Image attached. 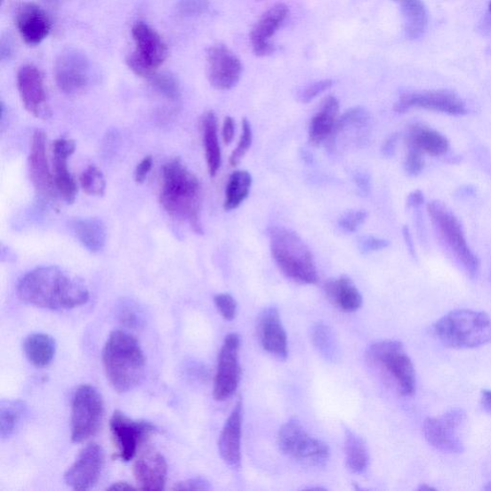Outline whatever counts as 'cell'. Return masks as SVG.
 <instances>
[{
  "mask_svg": "<svg viewBox=\"0 0 491 491\" xmlns=\"http://www.w3.org/2000/svg\"><path fill=\"white\" fill-rule=\"evenodd\" d=\"M242 423L243 406L238 401L221 432L218 443L221 458L236 470L241 465Z\"/></svg>",
  "mask_w": 491,
  "mask_h": 491,
  "instance_id": "25",
  "label": "cell"
},
{
  "mask_svg": "<svg viewBox=\"0 0 491 491\" xmlns=\"http://www.w3.org/2000/svg\"><path fill=\"white\" fill-rule=\"evenodd\" d=\"M239 348L240 337L236 334L228 335L221 348L213 386V397L217 401L229 399L238 388L241 375Z\"/></svg>",
  "mask_w": 491,
  "mask_h": 491,
  "instance_id": "13",
  "label": "cell"
},
{
  "mask_svg": "<svg viewBox=\"0 0 491 491\" xmlns=\"http://www.w3.org/2000/svg\"><path fill=\"white\" fill-rule=\"evenodd\" d=\"M417 490H420V491H430V490H436V488L432 487H430L426 484H423L419 488H417Z\"/></svg>",
  "mask_w": 491,
  "mask_h": 491,
  "instance_id": "57",
  "label": "cell"
},
{
  "mask_svg": "<svg viewBox=\"0 0 491 491\" xmlns=\"http://www.w3.org/2000/svg\"><path fill=\"white\" fill-rule=\"evenodd\" d=\"M159 201L171 217L186 221L194 232L203 235L200 182L180 158L167 163L163 168Z\"/></svg>",
  "mask_w": 491,
  "mask_h": 491,
  "instance_id": "2",
  "label": "cell"
},
{
  "mask_svg": "<svg viewBox=\"0 0 491 491\" xmlns=\"http://www.w3.org/2000/svg\"><path fill=\"white\" fill-rule=\"evenodd\" d=\"M134 488L136 487H133L132 485L126 482H119V483L113 484L108 489L109 490H126V489H134Z\"/></svg>",
  "mask_w": 491,
  "mask_h": 491,
  "instance_id": "56",
  "label": "cell"
},
{
  "mask_svg": "<svg viewBox=\"0 0 491 491\" xmlns=\"http://www.w3.org/2000/svg\"><path fill=\"white\" fill-rule=\"evenodd\" d=\"M466 420L463 409H452L443 415L428 417L423 424L426 440L436 449L450 454H460L464 446L461 431Z\"/></svg>",
  "mask_w": 491,
  "mask_h": 491,
  "instance_id": "11",
  "label": "cell"
},
{
  "mask_svg": "<svg viewBox=\"0 0 491 491\" xmlns=\"http://www.w3.org/2000/svg\"><path fill=\"white\" fill-rule=\"evenodd\" d=\"M339 110L340 104L336 97L329 95L325 98L310 126V141L313 145H320L333 134L339 118Z\"/></svg>",
  "mask_w": 491,
  "mask_h": 491,
  "instance_id": "27",
  "label": "cell"
},
{
  "mask_svg": "<svg viewBox=\"0 0 491 491\" xmlns=\"http://www.w3.org/2000/svg\"><path fill=\"white\" fill-rule=\"evenodd\" d=\"M427 212L439 237L455 255L465 272L475 278L480 270V262L471 251L464 237L458 218L443 203L433 201L427 205Z\"/></svg>",
  "mask_w": 491,
  "mask_h": 491,
  "instance_id": "7",
  "label": "cell"
},
{
  "mask_svg": "<svg viewBox=\"0 0 491 491\" xmlns=\"http://www.w3.org/2000/svg\"><path fill=\"white\" fill-rule=\"evenodd\" d=\"M354 181L356 182V186L358 187L359 190L363 194H367L371 190V179L370 176H368L366 173H358L354 177Z\"/></svg>",
  "mask_w": 491,
  "mask_h": 491,
  "instance_id": "50",
  "label": "cell"
},
{
  "mask_svg": "<svg viewBox=\"0 0 491 491\" xmlns=\"http://www.w3.org/2000/svg\"><path fill=\"white\" fill-rule=\"evenodd\" d=\"M104 401L94 387L82 385L72 400L71 439L80 444L94 436L103 421Z\"/></svg>",
  "mask_w": 491,
  "mask_h": 491,
  "instance_id": "10",
  "label": "cell"
},
{
  "mask_svg": "<svg viewBox=\"0 0 491 491\" xmlns=\"http://www.w3.org/2000/svg\"><path fill=\"white\" fill-rule=\"evenodd\" d=\"M18 294L28 304L51 310L76 309L90 299L81 279L55 266L36 268L24 276Z\"/></svg>",
  "mask_w": 491,
  "mask_h": 491,
  "instance_id": "1",
  "label": "cell"
},
{
  "mask_svg": "<svg viewBox=\"0 0 491 491\" xmlns=\"http://www.w3.org/2000/svg\"><path fill=\"white\" fill-rule=\"evenodd\" d=\"M17 84L20 100L28 113L41 119L52 117V110L46 102L44 76L38 68L31 65L20 68Z\"/></svg>",
  "mask_w": 491,
  "mask_h": 491,
  "instance_id": "18",
  "label": "cell"
},
{
  "mask_svg": "<svg viewBox=\"0 0 491 491\" xmlns=\"http://www.w3.org/2000/svg\"><path fill=\"white\" fill-rule=\"evenodd\" d=\"M252 184L253 178L248 171L238 170L233 172L227 184L225 211L237 210L248 198Z\"/></svg>",
  "mask_w": 491,
  "mask_h": 491,
  "instance_id": "35",
  "label": "cell"
},
{
  "mask_svg": "<svg viewBox=\"0 0 491 491\" xmlns=\"http://www.w3.org/2000/svg\"><path fill=\"white\" fill-rule=\"evenodd\" d=\"M403 236H404L405 241H406V244H407V246H408V248H409L410 253H411L412 254H415V249H414V246H413V242H412L410 231H409V229H408L407 227H404V229H403Z\"/></svg>",
  "mask_w": 491,
  "mask_h": 491,
  "instance_id": "55",
  "label": "cell"
},
{
  "mask_svg": "<svg viewBox=\"0 0 491 491\" xmlns=\"http://www.w3.org/2000/svg\"><path fill=\"white\" fill-rule=\"evenodd\" d=\"M105 465V453L97 444L85 447L65 473L66 484L76 490L93 488L102 475Z\"/></svg>",
  "mask_w": 491,
  "mask_h": 491,
  "instance_id": "17",
  "label": "cell"
},
{
  "mask_svg": "<svg viewBox=\"0 0 491 491\" xmlns=\"http://www.w3.org/2000/svg\"><path fill=\"white\" fill-rule=\"evenodd\" d=\"M211 489V485L205 479L195 478L190 480L181 482L175 485L173 490H207Z\"/></svg>",
  "mask_w": 491,
  "mask_h": 491,
  "instance_id": "47",
  "label": "cell"
},
{
  "mask_svg": "<svg viewBox=\"0 0 491 491\" xmlns=\"http://www.w3.org/2000/svg\"><path fill=\"white\" fill-rule=\"evenodd\" d=\"M404 167L408 175L413 177L420 175L424 168L423 154L408 147V154L406 159H405Z\"/></svg>",
  "mask_w": 491,
  "mask_h": 491,
  "instance_id": "44",
  "label": "cell"
},
{
  "mask_svg": "<svg viewBox=\"0 0 491 491\" xmlns=\"http://www.w3.org/2000/svg\"><path fill=\"white\" fill-rule=\"evenodd\" d=\"M367 213L365 211H352L343 214L339 220V226L347 232H355L365 223Z\"/></svg>",
  "mask_w": 491,
  "mask_h": 491,
  "instance_id": "42",
  "label": "cell"
},
{
  "mask_svg": "<svg viewBox=\"0 0 491 491\" xmlns=\"http://www.w3.org/2000/svg\"><path fill=\"white\" fill-rule=\"evenodd\" d=\"M288 15V6L285 4H278L267 10L257 21L251 32L253 51L257 57H267L274 52L275 47L270 43V39L276 34Z\"/></svg>",
  "mask_w": 491,
  "mask_h": 491,
  "instance_id": "22",
  "label": "cell"
},
{
  "mask_svg": "<svg viewBox=\"0 0 491 491\" xmlns=\"http://www.w3.org/2000/svg\"><path fill=\"white\" fill-rule=\"evenodd\" d=\"M132 36L136 49L128 55L126 64L134 75L150 78L167 59V45L161 35L145 22L134 24Z\"/></svg>",
  "mask_w": 491,
  "mask_h": 491,
  "instance_id": "9",
  "label": "cell"
},
{
  "mask_svg": "<svg viewBox=\"0 0 491 491\" xmlns=\"http://www.w3.org/2000/svg\"><path fill=\"white\" fill-rule=\"evenodd\" d=\"M16 23L22 40L29 45L40 44L52 31V21L45 11L31 3L19 8Z\"/></svg>",
  "mask_w": 491,
  "mask_h": 491,
  "instance_id": "23",
  "label": "cell"
},
{
  "mask_svg": "<svg viewBox=\"0 0 491 491\" xmlns=\"http://www.w3.org/2000/svg\"><path fill=\"white\" fill-rule=\"evenodd\" d=\"M214 302L217 310L227 321H232L237 317V303L231 294L226 293L216 294Z\"/></svg>",
  "mask_w": 491,
  "mask_h": 491,
  "instance_id": "41",
  "label": "cell"
},
{
  "mask_svg": "<svg viewBox=\"0 0 491 491\" xmlns=\"http://www.w3.org/2000/svg\"><path fill=\"white\" fill-rule=\"evenodd\" d=\"M118 318L120 322L129 328H141L143 325V315L139 306L130 301L123 302L119 305Z\"/></svg>",
  "mask_w": 491,
  "mask_h": 491,
  "instance_id": "39",
  "label": "cell"
},
{
  "mask_svg": "<svg viewBox=\"0 0 491 491\" xmlns=\"http://www.w3.org/2000/svg\"><path fill=\"white\" fill-rule=\"evenodd\" d=\"M398 142V136H390L383 144L382 153L386 157H392L396 152V146Z\"/></svg>",
  "mask_w": 491,
  "mask_h": 491,
  "instance_id": "52",
  "label": "cell"
},
{
  "mask_svg": "<svg viewBox=\"0 0 491 491\" xmlns=\"http://www.w3.org/2000/svg\"><path fill=\"white\" fill-rule=\"evenodd\" d=\"M28 165L30 179L36 193L45 201L55 199L58 191L47 162L46 134L41 130L34 133Z\"/></svg>",
  "mask_w": 491,
  "mask_h": 491,
  "instance_id": "19",
  "label": "cell"
},
{
  "mask_svg": "<svg viewBox=\"0 0 491 491\" xmlns=\"http://www.w3.org/2000/svg\"><path fill=\"white\" fill-rule=\"evenodd\" d=\"M389 241L374 237H365L359 241V249L362 254L382 251L389 247Z\"/></svg>",
  "mask_w": 491,
  "mask_h": 491,
  "instance_id": "46",
  "label": "cell"
},
{
  "mask_svg": "<svg viewBox=\"0 0 491 491\" xmlns=\"http://www.w3.org/2000/svg\"><path fill=\"white\" fill-rule=\"evenodd\" d=\"M24 414V405L20 401L3 402L0 407V437L3 439L14 435Z\"/></svg>",
  "mask_w": 491,
  "mask_h": 491,
  "instance_id": "36",
  "label": "cell"
},
{
  "mask_svg": "<svg viewBox=\"0 0 491 491\" xmlns=\"http://www.w3.org/2000/svg\"><path fill=\"white\" fill-rule=\"evenodd\" d=\"M203 141L208 173L215 177L222 164V155L218 140L217 117L212 110L205 114L202 119Z\"/></svg>",
  "mask_w": 491,
  "mask_h": 491,
  "instance_id": "30",
  "label": "cell"
},
{
  "mask_svg": "<svg viewBox=\"0 0 491 491\" xmlns=\"http://www.w3.org/2000/svg\"><path fill=\"white\" fill-rule=\"evenodd\" d=\"M311 340L317 351L331 363L340 360L341 350L338 339L333 328L320 322L311 329Z\"/></svg>",
  "mask_w": 491,
  "mask_h": 491,
  "instance_id": "34",
  "label": "cell"
},
{
  "mask_svg": "<svg viewBox=\"0 0 491 491\" xmlns=\"http://www.w3.org/2000/svg\"><path fill=\"white\" fill-rule=\"evenodd\" d=\"M366 358L395 386L398 394L406 398L414 396L416 388L415 366L400 342H377L368 348Z\"/></svg>",
  "mask_w": 491,
  "mask_h": 491,
  "instance_id": "6",
  "label": "cell"
},
{
  "mask_svg": "<svg viewBox=\"0 0 491 491\" xmlns=\"http://www.w3.org/2000/svg\"><path fill=\"white\" fill-rule=\"evenodd\" d=\"M133 474L140 488L163 490L167 478L166 461L154 447H146L134 463Z\"/></svg>",
  "mask_w": 491,
  "mask_h": 491,
  "instance_id": "21",
  "label": "cell"
},
{
  "mask_svg": "<svg viewBox=\"0 0 491 491\" xmlns=\"http://www.w3.org/2000/svg\"><path fill=\"white\" fill-rule=\"evenodd\" d=\"M149 79L152 87L168 101H177L181 97L180 84L170 73H155Z\"/></svg>",
  "mask_w": 491,
  "mask_h": 491,
  "instance_id": "37",
  "label": "cell"
},
{
  "mask_svg": "<svg viewBox=\"0 0 491 491\" xmlns=\"http://www.w3.org/2000/svg\"><path fill=\"white\" fill-rule=\"evenodd\" d=\"M207 79L218 91H229L239 83L243 66L235 53L223 44L212 46L207 51Z\"/></svg>",
  "mask_w": 491,
  "mask_h": 491,
  "instance_id": "16",
  "label": "cell"
},
{
  "mask_svg": "<svg viewBox=\"0 0 491 491\" xmlns=\"http://www.w3.org/2000/svg\"><path fill=\"white\" fill-rule=\"evenodd\" d=\"M14 52V44L12 43L9 36L2 40V46H0V56H2V60H10L13 56Z\"/></svg>",
  "mask_w": 491,
  "mask_h": 491,
  "instance_id": "51",
  "label": "cell"
},
{
  "mask_svg": "<svg viewBox=\"0 0 491 491\" xmlns=\"http://www.w3.org/2000/svg\"><path fill=\"white\" fill-rule=\"evenodd\" d=\"M257 334L264 350L279 360L287 359V334L276 307H269L262 311L257 325Z\"/></svg>",
  "mask_w": 491,
  "mask_h": 491,
  "instance_id": "20",
  "label": "cell"
},
{
  "mask_svg": "<svg viewBox=\"0 0 491 491\" xmlns=\"http://www.w3.org/2000/svg\"><path fill=\"white\" fill-rule=\"evenodd\" d=\"M407 143L409 149L432 157L443 156L449 150V142L444 134L421 125L410 127Z\"/></svg>",
  "mask_w": 491,
  "mask_h": 491,
  "instance_id": "28",
  "label": "cell"
},
{
  "mask_svg": "<svg viewBox=\"0 0 491 491\" xmlns=\"http://www.w3.org/2000/svg\"><path fill=\"white\" fill-rule=\"evenodd\" d=\"M405 19V30L410 39L421 38L428 24V14L423 0H398Z\"/></svg>",
  "mask_w": 491,
  "mask_h": 491,
  "instance_id": "32",
  "label": "cell"
},
{
  "mask_svg": "<svg viewBox=\"0 0 491 491\" xmlns=\"http://www.w3.org/2000/svg\"><path fill=\"white\" fill-rule=\"evenodd\" d=\"M324 289L329 302L341 311L352 313L361 309L362 294L350 278L330 279Z\"/></svg>",
  "mask_w": 491,
  "mask_h": 491,
  "instance_id": "26",
  "label": "cell"
},
{
  "mask_svg": "<svg viewBox=\"0 0 491 491\" xmlns=\"http://www.w3.org/2000/svg\"><path fill=\"white\" fill-rule=\"evenodd\" d=\"M207 0H181L179 10L183 16L201 15L207 9Z\"/></svg>",
  "mask_w": 491,
  "mask_h": 491,
  "instance_id": "45",
  "label": "cell"
},
{
  "mask_svg": "<svg viewBox=\"0 0 491 491\" xmlns=\"http://www.w3.org/2000/svg\"><path fill=\"white\" fill-rule=\"evenodd\" d=\"M345 452L348 469L355 474H363L370 465V452L365 440L347 429L345 433Z\"/></svg>",
  "mask_w": 491,
  "mask_h": 491,
  "instance_id": "33",
  "label": "cell"
},
{
  "mask_svg": "<svg viewBox=\"0 0 491 491\" xmlns=\"http://www.w3.org/2000/svg\"><path fill=\"white\" fill-rule=\"evenodd\" d=\"M83 190L92 196H103L106 190V181L101 170L94 165L85 169L80 178Z\"/></svg>",
  "mask_w": 491,
  "mask_h": 491,
  "instance_id": "38",
  "label": "cell"
},
{
  "mask_svg": "<svg viewBox=\"0 0 491 491\" xmlns=\"http://www.w3.org/2000/svg\"><path fill=\"white\" fill-rule=\"evenodd\" d=\"M278 445L288 457L316 468L325 466L330 457L329 447L323 440L307 433L296 419H292L281 426L278 435Z\"/></svg>",
  "mask_w": 491,
  "mask_h": 491,
  "instance_id": "8",
  "label": "cell"
},
{
  "mask_svg": "<svg viewBox=\"0 0 491 491\" xmlns=\"http://www.w3.org/2000/svg\"><path fill=\"white\" fill-rule=\"evenodd\" d=\"M75 236L91 253L101 252L106 245L107 230L101 220L96 218L76 219L70 222Z\"/></svg>",
  "mask_w": 491,
  "mask_h": 491,
  "instance_id": "29",
  "label": "cell"
},
{
  "mask_svg": "<svg viewBox=\"0 0 491 491\" xmlns=\"http://www.w3.org/2000/svg\"><path fill=\"white\" fill-rule=\"evenodd\" d=\"M153 165V158L151 156L145 157L141 164L137 166L136 172H134V181H136L137 183L141 184L143 183L149 176V172L152 169Z\"/></svg>",
  "mask_w": 491,
  "mask_h": 491,
  "instance_id": "48",
  "label": "cell"
},
{
  "mask_svg": "<svg viewBox=\"0 0 491 491\" xmlns=\"http://www.w3.org/2000/svg\"><path fill=\"white\" fill-rule=\"evenodd\" d=\"M424 203V196L421 190L412 192L408 196L407 205L411 207L416 208L421 206Z\"/></svg>",
  "mask_w": 491,
  "mask_h": 491,
  "instance_id": "53",
  "label": "cell"
},
{
  "mask_svg": "<svg viewBox=\"0 0 491 491\" xmlns=\"http://www.w3.org/2000/svg\"><path fill=\"white\" fill-rule=\"evenodd\" d=\"M236 123L232 117H227L223 125V140L225 144L229 145L235 139Z\"/></svg>",
  "mask_w": 491,
  "mask_h": 491,
  "instance_id": "49",
  "label": "cell"
},
{
  "mask_svg": "<svg viewBox=\"0 0 491 491\" xmlns=\"http://www.w3.org/2000/svg\"><path fill=\"white\" fill-rule=\"evenodd\" d=\"M242 136L240 141L237 147V149L232 152L229 157V165L232 167H236L242 161V158L251 149L253 143V130L251 123L247 118L243 119L242 123Z\"/></svg>",
  "mask_w": 491,
  "mask_h": 491,
  "instance_id": "40",
  "label": "cell"
},
{
  "mask_svg": "<svg viewBox=\"0 0 491 491\" xmlns=\"http://www.w3.org/2000/svg\"><path fill=\"white\" fill-rule=\"evenodd\" d=\"M485 489H486V490H488V491L491 490V482L488 483V484L487 485V487H485Z\"/></svg>",
  "mask_w": 491,
  "mask_h": 491,
  "instance_id": "58",
  "label": "cell"
},
{
  "mask_svg": "<svg viewBox=\"0 0 491 491\" xmlns=\"http://www.w3.org/2000/svg\"><path fill=\"white\" fill-rule=\"evenodd\" d=\"M23 350L31 364L38 367L47 366L55 358L56 342L47 334H34L24 341Z\"/></svg>",
  "mask_w": 491,
  "mask_h": 491,
  "instance_id": "31",
  "label": "cell"
},
{
  "mask_svg": "<svg viewBox=\"0 0 491 491\" xmlns=\"http://www.w3.org/2000/svg\"><path fill=\"white\" fill-rule=\"evenodd\" d=\"M488 9H489V12H490V13H491V0H490L489 4H488Z\"/></svg>",
  "mask_w": 491,
  "mask_h": 491,
  "instance_id": "59",
  "label": "cell"
},
{
  "mask_svg": "<svg viewBox=\"0 0 491 491\" xmlns=\"http://www.w3.org/2000/svg\"><path fill=\"white\" fill-rule=\"evenodd\" d=\"M90 61L77 49H66L55 60L54 77L60 92L77 95L87 89L90 83Z\"/></svg>",
  "mask_w": 491,
  "mask_h": 491,
  "instance_id": "14",
  "label": "cell"
},
{
  "mask_svg": "<svg viewBox=\"0 0 491 491\" xmlns=\"http://www.w3.org/2000/svg\"><path fill=\"white\" fill-rule=\"evenodd\" d=\"M269 237L274 261L281 272L298 284H316L318 278L314 256L297 233L275 227L269 230Z\"/></svg>",
  "mask_w": 491,
  "mask_h": 491,
  "instance_id": "4",
  "label": "cell"
},
{
  "mask_svg": "<svg viewBox=\"0 0 491 491\" xmlns=\"http://www.w3.org/2000/svg\"><path fill=\"white\" fill-rule=\"evenodd\" d=\"M2 2H4V0H2Z\"/></svg>",
  "mask_w": 491,
  "mask_h": 491,
  "instance_id": "60",
  "label": "cell"
},
{
  "mask_svg": "<svg viewBox=\"0 0 491 491\" xmlns=\"http://www.w3.org/2000/svg\"><path fill=\"white\" fill-rule=\"evenodd\" d=\"M109 428L118 457L125 462L133 460L141 446L156 432V427L150 423L133 421L120 411L110 417Z\"/></svg>",
  "mask_w": 491,
  "mask_h": 491,
  "instance_id": "12",
  "label": "cell"
},
{
  "mask_svg": "<svg viewBox=\"0 0 491 491\" xmlns=\"http://www.w3.org/2000/svg\"><path fill=\"white\" fill-rule=\"evenodd\" d=\"M412 109H424L454 117L468 113L464 102L457 94L444 90L402 94L395 105L396 112L404 114Z\"/></svg>",
  "mask_w": 491,
  "mask_h": 491,
  "instance_id": "15",
  "label": "cell"
},
{
  "mask_svg": "<svg viewBox=\"0 0 491 491\" xmlns=\"http://www.w3.org/2000/svg\"><path fill=\"white\" fill-rule=\"evenodd\" d=\"M433 334L448 348L482 347L491 342V318L480 311L454 310L434 325Z\"/></svg>",
  "mask_w": 491,
  "mask_h": 491,
  "instance_id": "5",
  "label": "cell"
},
{
  "mask_svg": "<svg viewBox=\"0 0 491 491\" xmlns=\"http://www.w3.org/2000/svg\"><path fill=\"white\" fill-rule=\"evenodd\" d=\"M481 403H482L483 408L487 412L491 414V390H482Z\"/></svg>",
  "mask_w": 491,
  "mask_h": 491,
  "instance_id": "54",
  "label": "cell"
},
{
  "mask_svg": "<svg viewBox=\"0 0 491 491\" xmlns=\"http://www.w3.org/2000/svg\"><path fill=\"white\" fill-rule=\"evenodd\" d=\"M76 149V142L70 140L59 139L53 143L55 186L58 193L68 204L75 203L78 193L76 180L71 176L68 167V159Z\"/></svg>",
  "mask_w": 491,
  "mask_h": 491,
  "instance_id": "24",
  "label": "cell"
},
{
  "mask_svg": "<svg viewBox=\"0 0 491 491\" xmlns=\"http://www.w3.org/2000/svg\"><path fill=\"white\" fill-rule=\"evenodd\" d=\"M334 85V81L330 79H325L317 81L305 88V90L300 94V101L302 103H310L315 100L318 95H321L325 92L328 91Z\"/></svg>",
  "mask_w": 491,
  "mask_h": 491,
  "instance_id": "43",
  "label": "cell"
},
{
  "mask_svg": "<svg viewBox=\"0 0 491 491\" xmlns=\"http://www.w3.org/2000/svg\"><path fill=\"white\" fill-rule=\"evenodd\" d=\"M103 365L110 385L127 392L142 382L146 359L140 342L126 331L109 335L103 350Z\"/></svg>",
  "mask_w": 491,
  "mask_h": 491,
  "instance_id": "3",
  "label": "cell"
}]
</instances>
